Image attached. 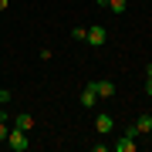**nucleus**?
<instances>
[{"label":"nucleus","instance_id":"39448f33","mask_svg":"<svg viewBox=\"0 0 152 152\" xmlns=\"http://www.w3.org/2000/svg\"><path fill=\"white\" fill-rule=\"evenodd\" d=\"M88 85L95 88V95H98V98H112V95H115V85H112V81H105V78H102V81H88Z\"/></svg>","mask_w":152,"mask_h":152},{"label":"nucleus","instance_id":"f257e3e1","mask_svg":"<svg viewBox=\"0 0 152 152\" xmlns=\"http://www.w3.org/2000/svg\"><path fill=\"white\" fill-rule=\"evenodd\" d=\"M7 145H10L14 152H24V149H27V132L10 125V132H7Z\"/></svg>","mask_w":152,"mask_h":152},{"label":"nucleus","instance_id":"1a4fd4ad","mask_svg":"<svg viewBox=\"0 0 152 152\" xmlns=\"http://www.w3.org/2000/svg\"><path fill=\"white\" fill-rule=\"evenodd\" d=\"M125 7H129V0H105V10L112 14H125Z\"/></svg>","mask_w":152,"mask_h":152},{"label":"nucleus","instance_id":"9d476101","mask_svg":"<svg viewBox=\"0 0 152 152\" xmlns=\"http://www.w3.org/2000/svg\"><path fill=\"white\" fill-rule=\"evenodd\" d=\"M145 95H152V64H145Z\"/></svg>","mask_w":152,"mask_h":152},{"label":"nucleus","instance_id":"f03ea898","mask_svg":"<svg viewBox=\"0 0 152 152\" xmlns=\"http://www.w3.org/2000/svg\"><path fill=\"white\" fill-rule=\"evenodd\" d=\"M105 41H108V31H105L102 24H91V27H88V34H85V44H91V48H102Z\"/></svg>","mask_w":152,"mask_h":152},{"label":"nucleus","instance_id":"0eeeda50","mask_svg":"<svg viewBox=\"0 0 152 152\" xmlns=\"http://www.w3.org/2000/svg\"><path fill=\"white\" fill-rule=\"evenodd\" d=\"M95 129L102 132V135H108V132L115 129V118H112V115H98V118H95Z\"/></svg>","mask_w":152,"mask_h":152},{"label":"nucleus","instance_id":"6e6552de","mask_svg":"<svg viewBox=\"0 0 152 152\" xmlns=\"http://www.w3.org/2000/svg\"><path fill=\"white\" fill-rule=\"evenodd\" d=\"M14 129L31 132V129H34V118H31V115H14Z\"/></svg>","mask_w":152,"mask_h":152},{"label":"nucleus","instance_id":"f8f14e48","mask_svg":"<svg viewBox=\"0 0 152 152\" xmlns=\"http://www.w3.org/2000/svg\"><path fill=\"white\" fill-rule=\"evenodd\" d=\"M85 34H88V27H75V31H71V37H75V41H85Z\"/></svg>","mask_w":152,"mask_h":152},{"label":"nucleus","instance_id":"423d86ee","mask_svg":"<svg viewBox=\"0 0 152 152\" xmlns=\"http://www.w3.org/2000/svg\"><path fill=\"white\" fill-rule=\"evenodd\" d=\"M95 105H98L95 88H91V85H85V88H81V108H95Z\"/></svg>","mask_w":152,"mask_h":152},{"label":"nucleus","instance_id":"9b49d317","mask_svg":"<svg viewBox=\"0 0 152 152\" xmlns=\"http://www.w3.org/2000/svg\"><path fill=\"white\" fill-rule=\"evenodd\" d=\"M7 132H10V125H7V118H0V142H7Z\"/></svg>","mask_w":152,"mask_h":152},{"label":"nucleus","instance_id":"dca6fc26","mask_svg":"<svg viewBox=\"0 0 152 152\" xmlns=\"http://www.w3.org/2000/svg\"><path fill=\"white\" fill-rule=\"evenodd\" d=\"M98 7H105V0H98Z\"/></svg>","mask_w":152,"mask_h":152},{"label":"nucleus","instance_id":"f3484780","mask_svg":"<svg viewBox=\"0 0 152 152\" xmlns=\"http://www.w3.org/2000/svg\"><path fill=\"white\" fill-rule=\"evenodd\" d=\"M149 142H152V132H149Z\"/></svg>","mask_w":152,"mask_h":152},{"label":"nucleus","instance_id":"4468645a","mask_svg":"<svg viewBox=\"0 0 152 152\" xmlns=\"http://www.w3.org/2000/svg\"><path fill=\"white\" fill-rule=\"evenodd\" d=\"M7 7H10V0H0V10H7Z\"/></svg>","mask_w":152,"mask_h":152},{"label":"nucleus","instance_id":"2eb2a0df","mask_svg":"<svg viewBox=\"0 0 152 152\" xmlns=\"http://www.w3.org/2000/svg\"><path fill=\"white\" fill-rule=\"evenodd\" d=\"M0 118H10V115H4V102H0Z\"/></svg>","mask_w":152,"mask_h":152},{"label":"nucleus","instance_id":"7ed1b4c3","mask_svg":"<svg viewBox=\"0 0 152 152\" xmlns=\"http://www.w3.org/2000/svg\"><path fill=\"white\" fill-rule=\"evenodd\" d=\"M125 132L135 135V139H139V135H149V132H152V112H149V115H139V122H132Z\"/></svg>","mask_w":152,"mask_h":152},{"label":"nucleus","instance_id":"ddd939ff","mask_svg":"<svg viewBox=\"0 0 152 152\" xmlns=\"http://www.w3.org/2000/svg\"><path fill=\"white\" fill-rule=\"evenodd\" d=\"M0 102H4V105L10 102V91H7V88H0Z\"/></svg>","mask_w":152,"mask_h":152},{"label":"nucleus","instance_id":"20e7f679","mask_svg":"<svg viewBox=\"0 0 152 152\" xmlns=\"http://www.w3.org/2000/svg\"><path fill=\"white\" fill-rule=\"evenodd\" d=\"M112 149H115V152H135V135H129V132L118 135V139L112 142Z\"/></svg>","mask_w":152,"mask_h":152}]
</instances>
